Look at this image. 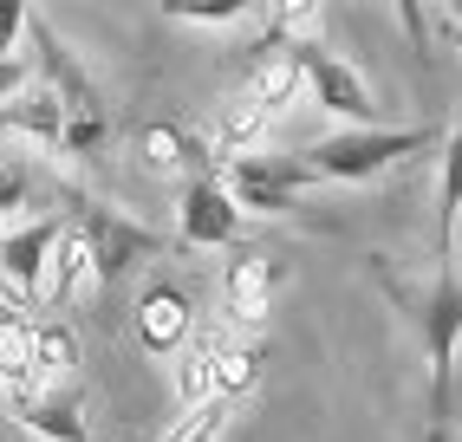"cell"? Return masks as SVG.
<instances>
[{
    "instance_id": "obj_1",
    "label": "cell",
    "mask_w": 462,
    "mask_h": 442,
    "mask_svg": "<svg viewBox=\"0 0 462 442\" xmlns=\"http://www.w3.org/2000/svg\"><path fill=\"white\" fill-rule=\"evenodd\" d=\"M378 287L397 299V312H411V326L423 338V371H430V436H449V391H456V352H462V273H437L430 287L397 280L384 261L372 267Z\"/></svg>"
},
{
    "instance_id": "obj_2",
    "label": "cell",
    "mask_w": 462,
    "mask_h": 442,
    "mask_svg": "<svg viewBox=\"0 0 462 442\" xmlns=\"http://www.w3.org/2000/svg\"><path fill=\"white\" fill-rule=\"evenodd\" d=\"M33 72L66 98V124H72V137H66V156H91V150H105L111 137H117V117H111V105H105V91L85 78V66L72 59V46L52 33L46 20H33Z\"/></svg>"
},
{
    "instance_id": "obj_3",
    "label": "cell",
    "mask_w": 462,
    "mask_h": 442,
    "mask_svg": "<svg viewBox=\"0 0 462 442\" xmlns=\"http://www.w3.org/2000/svg\"><path fill=\"white\" fill-rule=\"evenodd\" d=\"M430 143V131H332L319 137L313 150H306V163H313L319 182H372L384 176L391 163H404V156H417Z\"/></svg>"
},
{
    "instance_id": "obj_4",
    "label": "cell",
    "mask_w": 462,
    "mask_h": 442,
    "mask_svg": "<svg viewBox=\"0 0 462 442\" xmlns=\"http://www.w3.org/2000/svg\"><path fill=\"white\" fill-rule=\"evenodd\" d=\"M222 182L235 189V202L248 208V215H287V208H300V196H313V189H319L313 163L293 156V150L235 156V163L222 170Z\"/></svg>"
},
{
    "instance_id": "obj_5",
    "label": "cell",
    "mask_w": 462,
    "mask_h": 442,
    "mask_svg": "<svg viewBox=\"0 0 462 442\" xmlns=\"http://www.w3.org/2000/svg\"><path fill=\"white\" fill-rule=\"evenodd\" d=\"M300 66H306V98L319 111L346 117V131H384V105H378V91L365 85V72L352 59L313 46V52H300Z\"/></svg>"
},
{
    "instance_id": "obj_6",
    "label": "cell",
    "mask_w": 462,
    "mask_h": 442,
    "mask_svg": "<svg viewBox=\"0 0 462 442\" xmlns=\"http://www.w3.org/2000/svg\"><path fill=\"white\" fill-rule=\"evenodd\" d=\"M72 221L85 228V241H91V254H98V267H105V287H117L137 261H150L157 254V235L150 228H137V221H125L117 208H98V202H72Z\"/></svg>"
},
{
    "instance_id": "obj_7",
    "label": "cell",
    "mask_w": 462,
    "mask_h": 442,
    "mask_svg": "<svg viewBox=\"0 0 462 442\" xmlns=\"http://www.w3.org/2000/svg\"><path fill=\"white\" fill-rule=\"evenodd\" d=\"M72 202H79V196L66 189V202H59V208L33 215L26 228H14L7 241H0V273H7L20 293H33V299H40V280H46L52 247H59V235H66V221H72Z\"/></svg>"
},
{
    "instance_id": "obj_8",
    "label": "cell",
    "mask_w": 462,
    "mask_h": 442,
    "mask_svg": "<svg viewBox=\"0 0 462 442\" xmlns=\"http://www.w3.org/2000/svg\"><path fill=\"white\" fill-rule=\"evenodd\" d=\"M196 338V312H189V293L176 287V280H143L137 293V345L150 358H176L182 345Z\"/></svg>"
},
{
    "instance_id": "obj_9",
    "label": "cell",
    "mask_w": 462,
    "mask_h": 442,
    "mask_svg": "<svg viewBox=\"0 0 462 442\" xmlns=\"http://www.w3.org/2000/svg\"><path fill=\"white\" fill-rule=\"evenodd\" d=\"M0 137L26 143L33 156H66V137H72V124H66V98H59L46 78H33V85H26L7 111H0Z\"/></svg>"
},
{
    "instance_id": "obj_10",
    "label": "cell",
    "mask_w": 462,
    "mask_h": 442,
    "mask_svg": "<svg viewBox=\"0 0 462 442\" xmlns=\"http://www.w3.org/2000/svg\"><path fill=\"white\" fill-rule=\"evenodd\" d=\"M241 221H248V208L235 202V189L222 176H202L182 189V202H176V228L189 247H228L241 235Z\"/></svg>"
},
{
    "instance_id": "obj_11",
    "label": "cell",
    "mask_w": 462,
    "mask_h": 442,
    "mask_svg": "<svg viewBox=\"0 0 462 442\" xmlns=\"http://www.w3.org/2000/svg\"><path fill=\"white\" fill-rule=\"evenodd\" d=\"M98 287H105V267H98V254H91L85 228L66 221V235H59V247H52V267L40 280V306L46 312H72V306H85Z\"/></svg>"
},
{
    "instance_id": "obj_12",
    "label": "cell",
    "mask_w": 462,
    "mask_h": 442,
    "mask_svg": "<svg viewBox=\"0 0 462 442\" xmlns=\"http://www.w3.org/2000/svg\"><path fill=\"white\" fill-rule=\"evenodd\" d=\"M143 170L150 176H170V182H202V176H222L215 170V143L182 131V124H150L143 131Z\"/></svg>"
},
{
    "instance_id": "obj_13",
    "label": "cell",
    "mask_w": 462,
    "mask_h": 442,
    "mask_svg": "<svg viewBox=\"0 0 462 442\" xmlns=\"http://www.w3.org/2000/svg\"><path fill=\"white\" fill-rule=\"evenodd\" d=\"M14 417H20L26 436H40V442H91L79 391H33L26 403H14Z\"/></svg>"
},
{
    "instance_id": "obj_14",
    "label": "cell",
    "mask_w": 462,
    "mask_h": 442,
    "mask_svg": "<svg viewBox=\"0 0 462 442\" xmlns=\"http://www.w3.org/2000/svg\"><path fill=\"white\" fill-rule=\"evenodd\" d=\"M273 124H281V117H273L267 105H254L248 91H235V98L215 111V137L208 143H215V156H228V163H235V156H261L267 137H273Z\"/></svg>"
},
{
    "instance_id": "obj_15",
    "label": "cell",
    "mask_w": 462,
    "mask_h": 442,
    "mask_svg": "<svg viewBox=\"0 0 462 442\" xmlns=\"http://www.w3.org/2000/svg\"><path fill=\"white\" fill-rule=\"evenodd\" d=\"M273 280H281V267H273L267 254H254V247H241V254L228 261L222 273V306L235 312V319H267V299H273Z\"/></svg>"
},
{
    "instance_id": "obj_16",
    "label": "cell",
    "mask_w": 462,
    "mask_h": 442,
    "mask_svg": "<svg viewBox=\"0 0 462 442\" xmlns=\"http://www.w3.org/2000/svg\"><path fill=\"white\" fill-rule=\"evenodd\" d=\"M228 352V332L222 326H196V338L176 352V403L196 410V403H215V358Z\"/></svg>"
},
{
    "instance_id": "obj_17",
    "label": "cell",
    "mask_w": 462,
    "mask_h": 442,
    "mask_svg": "<svg viewBox=\"0 0 462 442\" xmlns=\"http://www.w3.org/2000/svg\"><path fill=\"white\" fill-rule=\"evenodd\" d=\"M241 91H248L254 105H267L273 117H287V111L306 98V66H300V52H261Z\"/></svg>"
},
{
    "instance_id": "obj_18",
    "label": "cell",
    "mask_w": 462,
    "mask_h": 442,
    "mask_svg": "<svg viewBox=\"0 0 462 442\" xmlns=\"http://www.w3.org/2000/svg\"><path fill=\"white\" fill-rule=\"evenodd\" d=\"M33 352H40V319H0V397L26 403L33 384Z\"/></svg>"
},
{
    "instance_id": "obj_19",
    "label": "cell",
    "mask_w": 462,
    "mask_h": 442,
    "mask_svg": "<svg viewBox=\"0 0 462 442\" xmlns=\"http://www.w3.org/2000/svg\"><path fill=\"white\" fill-rule=\"evenodd\" d=\"M33 384H40V391H79V332H72L66 319H40Z\"/></svg>"
},
{
    "instance_id": "obj_20",
    "label": "cell",
    "mask_w": 462,
    "mask_h": 442,
    "mask_svg": "<svg viewBox=\"0 0 462 442\" xmlns=\"http://www.w3.org/2000/svg\"><path fill=\"white\" fill-rule=\"evenodd\" d=\"M26 208H40V170L20 163V156H7V163H0V241L33 221Z\"/></svg>"
},
{
    "instance_id": "obj_21",
    "label": "cell",
    "mask_w": 462,
    "mask_h": 442,
    "mask_svg": "<svg viewBox=\"0 0 462 442\" xmlns=\"http://www.w3.org/2000/svg\"><path fill=\"white\" fill-rule=\"evenodd\" d=\"M456 228H462V124L443 143V182H437V241H443V254L456 247Z\"/></svg>"
},
{
    "instance_id": "obj_22",
    "label": "cell",
    "mask_w": 462,
    "mask_h": 442,
    "mask_svg": "<svg viewBox=\"0 0 462 442\" xmlns=\"http://www.w3.org/2000/svg\"><path fill=\"white\" fill-rule=\"evenodd\" d=\"M261 364H267L261 345H235V338H228V352L215 358V397H222V403H241V397L254 391Z\"/></svg>"
},
{
    "instance_id": "obj_23",
    "label": "cell",
    "mask_w": 462,
    "mask_h": 442,
    "mask_svg": "<svg viewBox=\"0 0 462 442\" xmlns=\"http://www.w3.org/2000/svg\"><path fill=\"white\" fill-rule=\"evenodd\" d=\"M228 417H235V403H196V410H176V423L157 436V442H222V429H228Z\"/></svg>"
},
{
    "instance_id": "obj_24",
    "label": "cell",
    "mask_w": 462,
    "mask_h": 442,
    "mask_svg": "<svg viewBox=\"0 0 462 442\" xmlns=\"http://www.w3.org/2000/svg\"><path fill=\"white\" fill-rule=\"evenodd\" d=\"M170 20L182 26H208V33H222V26H241V20H254L241 0H222V7H182V0H170Z\"/></svg>"
},
{
    "instance_id": "obj_25",
    "label": "cell",
    "mask_w": 462,
    "mask_h": 442,
    "mask_svg": "<svg viewBox=\"0 0 462 442\" xmlns=\"http://www.w3.org/2000/svg\"><path fill=\"white\" fill-rule=\"evenodd\" d=\"M20 40H33L26 0H0V59H20Z\"/></svg>"
},
{
    "instance_id": "obj_26",
    "label": "cell",
    "mask_w": 462,
    "mask_h": 442,
    "mask_svg": "<svg viewBox=\"0 0 462 442\" xmlns=\"http://www.w3.org/2000/svg\"><path fill=\"white\" fill-rule=\"evenodd\" d=\"M33 78H40V72H33V59H0V111H7Z\"/></svg>"
},
{
    "instance_id": "obj_27",
    "label": "cell",
    "mask_w": 462,
    "mask_h": 442,
    "mask_svg": "<svg viewBox=\"0 0 462 442\" xmlns=\"http://www.w3.org/2000/svg\"><path fill=\"white\" fill-rule=\"evenodd\" d=\"M449 26H462V0H456V7H449Z\"/></svg>"
},
{
    "instance_id": "obj_28",
    "label": "cell",
    "mask_w": 462,
    "mask_h": 442,
    "mask_svg": "<svg viewBox=\"0 0 462 442\" xmlns=\"http://www.w3.org/2000/svg\"><path fill=\"white\" fill-rule=\"evenodd\" d=\"M449 254H462V228H456V247H449Z\"/></svg>"
},
{
    "instance_id": "obj_29",
    "label": "cell",
    "mask_w": 462,
    "mask_h": 442,
    "mask_svg": "<svg viewBox=\"0 0 462 442\" xmlns=\"http://www.w3.org/2000/svg\"><path fill=\"white\" fill-rule=\"evenodd\" d=\"M449 33H456V46H462V26H449Z\"/></svg>"
}]
</instances>
